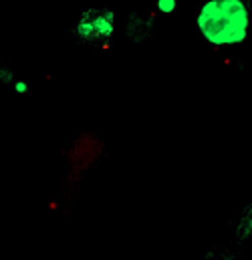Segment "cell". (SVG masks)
<instances>
[{
    "mask_svg": "<svg viewBox=\"0 0 252 260\" xmlns=\"http://www.w3.org/2000/svg\"><path fill=\"white\" fill-rule=\"evenodd\" d=\"M252 22L248 0H204L196 12L200 37L216 47H238L248 39Z\"/></svg>",
    "mask_w": 252,
    "mask_h": 260,
    "instance_id": "obj_1",
    "label": "cell"
},
{
    "mask_svg": "<svg viewBox=\"0 0 252 260\" xmlns=\"http://www.w3.org/2000/svg\"><path fill=\"white\" fill-rule=\"evenodd\" d=\"M117 30V14L111 8H87L75 22V35L89 45H107Z\"/></svg>",
    "mask_w": 252,
    "mask_h": 260,
    "instance_id": "obj_2",
    "label": "cell"
},
{
    "mask_svg": "<svg viewBox=\"0 0 252 260\" xmlns=\"http://www.w3.org/2000/svg\"><path fill=\"white\" fill-rule=\"evenodd\" d=\"M155 30V16L153 14H141V12H131L125 22V37L129 43L141 45L151 39Z\"/></svg>",
    "mask_w": 252,
    "mask_h": 260,
    "instance_id": "obj_3",
    "label": "cell"
},
{
    "mask_svg": "<svg viewBox=\"0 0 252 260\" xmlns=\"http://www.w3.org/2000/svg\"><path fill=\"white\" fill-rule=\"evenodd\" d=\"M236 238L240 242H252V204L242 210V216L236 224Z\"/></svg>",
    "mask_w": 252,
    "mask_h": 260,
    "instance_id": "obj_4",
    "label": "cell"
},
{
    "mask_svg": "<svg viewBox=\"0 0 252 260\" xmlns=\"http://www.w3.org/2000/svg\"><path fill=\"white\" fill-rule=\"evenodd\" d=\"M155 8L160 14H174L178 8V0H155Z\"/></svg>",
    "mask_w": 252,
    "mask_h": 260,
    "instance_id": "obj_5",
    "label": "cell"
},
{
    "mask_svg": "<svg viewBox=\"0 0 252 260\" xmlns=\"http://www.w3.org/2000/svg\"><path fill=\"white\" fill-rule=\"evenodd\" d=\"M16 79H14V73L8 69V67H0V83L4 85H12Z\"/></svg>",
    "mask_w": 252,
    "mask_h": 260,
    "instance_id": "obj_6",
    "label": "cell"
},
{
    "mask_svg": "<svg viewBox=\"0 0 252 260\" xmlns=\"http://www.w3.org/2000/svg\"><path fill=\"white\" fill-rule=\"evenodd\" d=\"M12 89H14V93H16V95H26L30 87H28V83H26V81H14V83H12Z\"/></svg>",
    "mask_w": 252,
    "mask_h": 260,
    "instance_id": "obj_7",
    "label": "cell"
}]
</instances>
